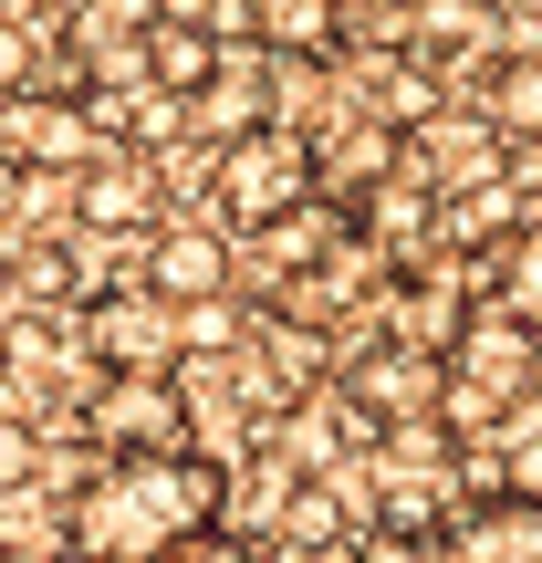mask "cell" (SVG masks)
<instances>
[{
    "mask_svg": "<svg viewBox=\"0 0 542 563\" xmlns=\"http://www.w3.org/2000/svg\"><path fill=\"white\" fill-rule=\"evenodd\" d=\"M230 460L220 449H95L74 490H63V543L74 553H188L230 532Z\"/></svg>",
    "mask_w": 542,
    "mask_h": 563,
    "instance_id": "obj_1",
    "label": "cell"
},
{
    "mask_svg": "<svg viewBox=\"0 0 542 563\" xmlns=\"http://www.w3.org/2000/svg\"><path fill=\"white\" fill-rule=\"evenodd\" d=\"M74 428L95 449H188L199 439V418H188V397H178L167 365H104V376L84 386Z\"/></svg>",
    "mask_w": 542,
    "mask_h": 563,
    "instance_id": "obj_2",
    "label": "cell"
},
{
    "mask_svg": "<svg viewBox=\"0 0 542 563\" xmlns=\"http://www.w3.org/2000/svg\"><path fill=\"white\" fill-rule=\"evenodd\" d=\"M136 241H146L136 251V282L157 302H199V292H230V282H241V241H230L220 209H209V220H167V209H157Z\"/></svg>",
    "mask_w": 542,
    "mask_h": 563,
    "instance_id": "obj_3",
    "label": "cell"
},
{
    "mask_svg": "<svg viewBox=\"0 0 542 563\" xmlns=\"http://www.w3.org/2000/svg\"><path fill=\"white\" fill-rule=\"evenodd\" d=\"M157 209H167V167L146 157V146L104 136L95 157L74 167V230H95V241H136Z\"/></svg>",
    "mask_w": 542,
    "mask_h": 563,
    "instance_id": "obj_4",
    "label": "cell"
},
{
    "mask_svg": "<svg viewBox=\"0 0 542 563\" xmlns=\"http://www.w3.org/2000/svg\"><path fill=\"white\" fill-rule=\"evenodd\" d=\"M74 344L95 355V376L104 365H178V313H167L146 282H115V292H95L74 313Z\"/></svg>",
    "mask_w": 542,
    "mask_h": 563,
    "instance_id": "obj_5",
    "label": "cell"
},
{
    "mask_svg": "<svg viewBox=\"0 0 542 563\" xmlns=\"http://www.w3.org/2000/svg\"><path fill=\"white\" fill-rule=\"evenodd\" d=\"M428 543L460 553V563H542V490H501L490 481V490H469Z\"/></svg>",
    "mask_w": 542,
    "mask_h": 563,
    "instance_id": "obj_6",
    "label": "cell"
},
{
    "mask_svg": "<svg viewBox=\"0 0 542 563\" xmlns=\"http://www.w3.org/2000/svg\"><path fill=\"white\" fill-rule=\"evenodd\" d=\"M188 125H199L209 146L251 136V125H281V115H272V53H262V42L220 53V63L199 74V84H188Z\"/></svg>",
    "mask_w": 542,
    "mask_h": 563,
    "instance_id": "obj_7",
    "label": "cell"
},
{
    "mask_svg": "<svg viewBox=\"0 0 542 563\" xmlns=\"http://www.w3.org/2000/svg\"><path fill=\"white\" fill-rule=\"evenodd\" d=\"M313 188V146H281L272 125H251V136H230L220 146V220H262V209H281V199H302Z\"/></svg>",
    "mask_w": 542,
    "mask_h": 563,
    "instance_id": "obj_8",
    "label": "cell"
},
{
    "mask_svg": "<svg viewBox=\"0 0 542 563\" xmlns=\"http://www.w3.org/2000/svg\"><path fill=\"white\" fill-rule=\"evenodd\" d=\"M532 355H542V334H532L522 313H501V302H490V313H460L439 334V365H449V376L501 386V397H522V386H532Z\"/></svg>",
    "mask_w": 542,
    "mask_h": 563,
    "instance_id": "obj_9",
    "label": "cell"
},
{
    "mask_svg": "<svg viewBox=\"0 0 542 563\" xmlns=\"http://www.w3.org/2000/svg\"><path fill=\"white\" fill-rule=\"evenodd\" d=\"M344 209H355V230L386 251V262H418V251H439V188H428L418 167H386V178H365Z\"/></svg>",
    "mask_w": 542,
    "mask_h": 563,
    "instance_id": "obj_10",
    "label": "cell"
},
{
    "mask_svg": "<svg viewBox=\"0 0 542 563\" xmlns=\"http://www.w3.org/2000/svg\"><path fill=\"white\" fill-rule=\"evenodd\" d=\"M407 146H418V157H397V167H418L428 188H480V178H501V136H460V125H449V104L439 115H418L407 125Z\"/></svg>",
    "mask_w": 542,
    "mask_h": 563,
    "instance_id": "obj_11",
    "label": "cell"
},
{
    "mask_svg": "<svg viewBox=\"0 0 542 563\" xmlns=\"http://www.w3.org/2000/svg\"><path fill=\"white\" fill-rule=\"evenodd\" d=\"M251 42L281 63H334L344 53V0H251Z\"/></svg>",
    "mask_w": 542,
    "mask_h": 563,
    "instance_id": "obj_12",
    "label": "cell"
},
{
    "mask_svg": "<svg viewBox=\"0 0 542 563\" xmlns=\"http://www.w3.org/2000/svg\"><path fill=\"white\" fill-rule=\"evenodd\" d=\"M480 104H490V136H542V42H511L480 63Z\"/></svg>",
    "mask_w": 542,
    "mask_h": 563,
    "instance_id": "obj_13",
    "label": "cell"
},
{
    "mask_svg": "<svg viewBox=\"0 0 542 563\" xmlns=\"http://www.w3.org/2000/svg\"><path fill=\"white\" fill-rule=\"evenodd\" d=\"M449 104V84H439V63L428 53H386V63H365V115H386L407 136L418 115H439Z\"/></svg>",
    "mask_w": 542,
    "mask_h": 563,
    "instance_id": "obj_14",
    "label": "cell"
},
{
    "mask_svg": "<svg viewBox=\"0 0 542 563\" xmlns=\"http://www.w3.org/2000/svg\"><path fill=\"white\" fill-rule=\"evenodd\" d=\"M501 313H522L532 334H542V209H522V220H511V241H501Z\"/></svg>",
    "mask_w": 542,
    "mask_h": 563,
    "instance_id": "obj_15",
    "label": "cell"
},
{
    "mask_svg": "<svg viewBox=\"0 0 542 563\" xmlns=\"http://www.w3.org/2000/svg\"><path fill=\"white\" fill-rule=\"evenodd\" d=\"M32 63H42V42H32V21H21L11 0H0V95H11V84H32Z\"/></svg>",
    "mask_w": 542,
    "mask_h": 563,
    "instance_id": "obj_16",
    "label": "cell"
},
{
    "mask_svg": "<svg viewBox=\"0 0 542 563\" xmlns=\"http://www.w3.org/2000/svg\"><path fill=\"white\" fill-rule=\"evenodd\" d=\"M32 460H42V428H0V490H32Z\"/></svg>",
    "mask_w": 542,
    "mask_h": 563,
    "instance_id": "obj_17",
    "label": "cell"
}]
</instances>
